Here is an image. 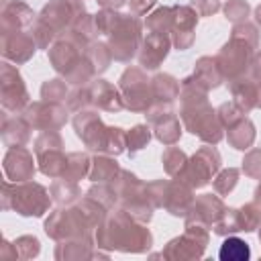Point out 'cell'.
I'll return each instance as SVG.
<instances>
[{
	"mask_svg": "<svg viewBox=\"0 0 261 261\" xmlns=\"http://www.w3.org/2000/svg\"><path fill=\"white\" fill-rule=\"evenodd\" d=\"M33 130H59L69 120V108L65 102H49V100H37L31 102L20 112Z\"/></svg>",
	"mask_w": 261,
	"mask_h": 261,
	"instance_id": "16",
	"label": "cell"
},
{
	"mask_svg": "<svg viewBox=\"0 0 261 261\" xmlns=\"http://www.w3.org/2000/svg\"><path fill=\"white\" fill-rule=\"evenodd\" d=\"M257 228H259V232H257V237H259V243H261V220H259V226H257Z\"/></svg>",
	"mask_w": 261,
	"mask_h": 261,
	"instance_id": "62",
	"label": "cell"
},
{
	"mask_svg": "<svg viewBox=\"0 0 261 261\" xmlns=\"http://www.w3.org/2000/svg\"><path fill=\"white\" fill-rule=\"evenodd\" d=\"M86 12L88 10H86L84 0H49L37 16L43 22H47L59 37Z\"/></svg>",
	"mask_w": 261,
	"mask_h": 261,
	"instance_id": "17",
	"label": "cell"
},
{
	"mask_svg": "<svg viewBox=\"0 0 261 261\" xmlns=\"http://www.w3.org/2000/svg\"><path fill=\"white\" fill-rule=\"evenodd\" d=\"M147 33H165L171 35V24H173V6H157L153 8L147 18L143 20Z\"/></svg>",
	"mask_w": 261,
	"mask_h": 261,
	"instance_id": "35",
	"label": "cell"
},
{
	"mask_svg": "<svg viewBox=\"0 0 261 261\" xmlns=\"http://www.w3.org/2000/svg\"><path fill=\"white\" fill-rule=\"evenodd\" d=\"M84 55L90 59V63L94 65V69H96L98 75L104 73V71L110 67V63L114 61L112 51H110V47H108L106 41H94V43H90V45L86 47Z\"/></svg>",
	"mask_w": 261,
	"mask_h": 261,
	"instance_id": "38",
	"label": "cell"
},
{
	"mask_svg": "<svg viewBox=\"0 0 261 261\" xmlns=\"http://www.w3.org/2000/svg\"><path fill=\"white\" fill-rule=\"evenodd\" d=\"M151 90L153 100L159 104H173L179 98V82L171 73H155L151 77Z\"/></svg>",
	"mask_w": 261,
	"mask_h": 261,
	"instance_id": "33",
	"label": "cell"
},
{
	"mask_svg": "<svg viewBox=\"0 0 261 261\" xmlns=\"http://www.w3.org/2000/svg\"><path fill=\"white\" fill-rule=\"evenodd\" d=\"M69 90H67V82L63 77H51L45 80L41 86V100H49V102H65Z\"/></svg>",
	"mask_w": 261,
	"mask_h": 261,
	"instance_id": "44",
	"label": "cell"
},
{
	"mask_svg": "<svg viewBox=\"0 0 261 261\" xmlns=\"http://www.w3.org/2000/svg\"><path fill=\"white\" fill-rule=\"evenodd\" d=\"M96 75H98V73H96L94 65L90 63V59H88L86 55H82L80 61L63 75V80H65L69 86H86V84H90Z\"/></svg>",
	"mask_w": 261,
	"mask_h": 261,
	"instance_id": "40",
	"label": "cell"
},
{
	"mask_svg": "<svg viewBox=\"0 0 261 261\" xmlns=\"http://www.w3.org/2000/svg\"><path fill=\"white\" fill-rule=\"evenodd\" d=\"M35 18H37V12L24 0H8L0 12V33L31 29Z\"/></svg>",
	"mask_w": 261,
	"mask_h": 261,
	"instance_id": "25",
	"label": "cell"
},
{
	"mask_svg": "<svg viewBox=\"0 0 261 261\" xmlns=\"http://www.w3.org/2000/svg\"><path fill=\"white\" fill-rule=\"evenodd\" d=\"M86 196H90V198L98 200V202H100V204H104L108 210H112V208H116V206H118V196H116V192H114L112 184H92V186L88 188Z\"/></svg>",
	"mask_w": 261,
	"mask_h": 261,
	"instance_id": "45",
	"label": "cell"
},
{
	"mask_svg": "<svg viewBox=\"0 0 261 261\" xmlns=\"http://www.w3.org/2000/svg\"><path fill=\"white\" fill-rule=\"evenodd\" d=\"M190 6H192V8L198 12V16H202V18L212 16V14H216V12L222 8L220 0H190Z\"/></svg>",
	"mask_w": 261,
	"mask_h": 261,
	"instance_id": "55",
	"label": "cell"
},
{
	"mask_svg": "<svg viewBox=\"0 0 261 261\" xmlns=\"http://www.w3.org/2000/svg\"><path fill=\"white\" fill-rule=\"evenodd\" d=\"M220 165H222V157H220L218 149L214 145H204L188 159V163H186L184 171L177 175V179H181L184 184H188L194 190H200L214 179V175L220 171Z\"/></svg>",
	"mask_w": 261,
	"mask_h": 261,
	"instance_id": "11",
	"label": "cell"
},
{
	"mask_svg": "<svg viewBox=\"0 0 261 261\" xmlns=\"http://www.w3.org/2000/svg\"><path fill=\"white\" fill-rule=\"evenodd\" d=\"M49 194H51L53 204H57V206H71L82 198V190H80L77 181H71L65 177L53 179V184L49 186Z\"/></svg>",
	"mask_w": 261,
	"mask_h": 261,
	"instance_id": "34",
	"label": "cell"
},
{
	"mask_svg": "<svg viewBox=\"0 0 261 261\" xmlns=\"http://www.w3.org/2000/svg\"><path fill=\"white\" fill-rule=\"evenodd\" d=\"M96 108H84L73 114L71 126L75 130V137L84 143V147L92 153H104L110 137V126L104 124V120L98 114Z\"/></svg>",
	"mask_w": 261,
	"mask_h": 261,
	"instance_id": "13",
	"label": "cell"
},
{
	"mask_svg": "<svg viewBox=\"0 0 261 261\" xmlns=\"http://www.w3.org/2000/svg\"><path fill=\"white\" fill-rule=\"evenodd\" d=\"M253 202L261 208V179H259V184H257L255 190H253Z\"/></svg>",
	"mask_w": 261,
	"mask_h": 261,
	"instance_id": "60",
	"label": "cell"
},
{
	"mask_svg": "<svg viewBox=\"0 0 261 261\" xmlns=\"http://www.w3.org/2000/svg\"><path fill=\"white\" fill-rule=\"evenodd\" d=\"M51 194L39 181H20L14 184L10 179L2 181L0 206L2 210H12L24 218H41L51 208Z\"/></svg>",
	"mask_w": 261,
	"mask_h": 261,
	"instance_id": "3",
	"label": "cell"
},
{
	"mask_svg": "<svg viewBox=\"0 0 261 261\" xmlns=\"http://www.w3.org/2000/svg\"><path fill=\"white\" fill-rule=\"evenodd\" d=\"M255 51L257 49L251 47L247 41H243L239 37H230L216 53V63L224 75V82H232V80L241 77L243 73H247Z\"/></svg>",
	"mask_w": 261,
	"mask_h": 261,
	"instance_id": "14",
	"label": "cell"
},
{
	"mask_svg": "<svg viewBox=\"0 0 261 261\" xmlns=\"http://www.w3.org/2000/svg\"><path fill=\"white\" fill-rule=\"evenodd\" d=\"M228 92L232 96V102L247 114L259 104V88L249 73H243L241 77L228 82Z\"/></svg>",
	"mask_w": 261,
	"mask_h": 261,
	"instance_id": "27",
	"label": "cell"
},
{
	"mask_svg": "<svg viewBox=\"0 0 261 261\" xmlns=\"http://www.w3.org/2000/svg\"><path fill=\"white\" fill-rule=\"evenodd\" d=\"M65 106L69 108V112H80L84 108H92L90 106V94H88V86H73V90L67 94L65 98Z\"/></svg>",
	"mask_w": 261,
	"mask_h": 261,
	"instance_id": "51",
	"label": "cell"
},
{
	"mask_svg": "<svg viewBox=\"0 0 261 261\" xmlns=\"http://www.w3.org/2000/svg\"><path fill=\"white\" fill-rule=\"evenodd\" d=\"M141 65H128L120 77H118V90L124 102V108L135 114H145L153 106V90H151V80L145 73Z\"/></svg>",
	"mask_w": 261,
	"mask_h": 261,
	"instance_id": "8",
	"label": "cell"
},
{
	"mask_svg": "<svg viewBox=\"0 0 261 261\" xmlns=\"http://www.w3.org/2000/svg\"><path fill=\"white\" fill-rule=\"evenodd\" d=\"M120 14H122V12H118V10H114V8H100V10L94 14V16H96V24H98L100 35L106 37V35L116 27Z\"/></svg>",
	"mask_w": 261,
	"mask_h": 261,
	"instance_id": "53",
	"label": "cell"
},
{
	"mask_svg": "<svg viewBox=\"0 0 261 261\" xmlns=\"http://www.w3.org/2000/svg\"><path fill=\"white\" fill-rule=\"evenodd\" d=\"M33 126L22 114H8L2 112V124H0V137L6 147H24L31 141Z\"/></svg>",
	"mask_w": 261,
	"mask_h": 261,
	"instance_id": "26",
	"label": "cell"
},
{
	"mask_svg": "<svg viewBox=\"0 0 261 261\" xmlns=\"http://www.w3.org/2000/svg\"><path fill=\"white\" fill-rule=\"evenodd\" d=\"M63 139L57 130H41L35 139V159L37 167L43 175L57 179L63 177L65 165H67V153L63 149Z\"/></svg>",
	"mask_w": 261,
	"mask_h": 261,
	"instance_id": "10",
	"label": "cell"
},
{
	"mask_svg": "<svg viewBox=\"0 0 261 261\" xmlns=\"http://www.w3.org/2000/svg\"><path fill=\"white\" fill-rule=\"evenodd\" d=\"M31 35H33V39H35V43H37L39 49H49L57 41V33L47 22H43L39 16L31 24Z\"/></svg>",
	"mask_w": 261,
	"mask_h": 261,
	"instance_id": "46",
	"label": "cell"
},
{
	"mask_svg": "<svg viewBox=\"0 0 261 261\" xmlns=\"http://www.w3.org/2000/svg\"><path fill=\"white\" fill-rule=\"evenodd\" d=\"M98 35H100V31H98V24H96V16L90 14V12H86L65 33H61L59 37H67L73 43H77L82 49H86L90 43L98 41Z\"/></svg>",
	"mask_w": 261,
	"mask_h": 261,
	"instance_id": "29",
	"label": "cell"
},
{
	"mask_svg": "<svg viewBox=\"0 0 261 261\" xmlns=\"http://www.w3.org/2000/svg\"><path fill=\"white\" fill-rule=\"evenodd\" d=\"M222 12H224L226 20L237 24V22L247 20V16L251 14V4L247 0H226L222 6Z\"/></svg>",
	"mask_w": 261,
	"mask_h": 261,
	"instance_id": "49",
	"label": "cell"
},
{
	"mask_svg": "<svg viewBox=\"0 0 261 261\" xmlns=\"http://www.w3.org/2000/svg\"><path fill=\"white\" fill-rule=\"evenodd\" d=\"M216 114H218V120L222 124V128L234 124L239 118H243L247 112H243L234 102H222L218 108H216Z\"/></svg>",
	"mask_w": 261,
	"mask_h": 261,
	"instance_id": "54",
	"label": "cell"
},
{
	"mask_svg": "<svg viewBox=\"0 0 261 261\" xmlns=\"http://www.w3.org/2000/svg\"><path fill=\"white\" fill-rule=\"evenodd\" d=\"M198 12L190 4L173 6V24H171V43L177 51H188L196 41Z\"/></svg>",
	"mask_w": 261,
	"mask_h": 261,
	"instance_id": "19",
	"label": "cell"
},
{
	"mask_svg": "<svg viewBox=\"0 0 261 261\" xmlns=\"http://www.w3.org/2000/svg\"><path fill=\"white\" fill-rule=\"evenodd\" d=\"M2 169L6 179L20 184L33 179L39 167H37V159H33V153L27 147H8L2 159Z\"/></svg>",
	"mask_w": 261,
	"mask_h": 261,
	"instance_id": "20",
	"label": "cell"
},
{
	"mask_svg": "<svg viewBox=\"0 0 261 261\" xmlns=\"http://www.w3.org/2000/svg\"><path fill=\"white\" fill-rule=\"evenodd\" d=\"M96 241L92 239H67L57 241L53 257L57 261H90L94 259Z\"/></svg>",
	"mask_w": 261,
	"mask_h": 261,
	"instance_id": "28",
	"label": "cell"
},
{
	"mask_svg": "<svg viewBox=\"0 0 261 261\" xmlns=\"http://www.w3.org/2000/svg\"><path fill=\"white\" fill-rule=\"evenodd\" d=\"M88 86V94H90V106L96 110H104V112H120L124 110V102L120 96L118 86L110 84L104 77H94Z\"/></svg>",
	"mask_w": 261,
	"mask_h": 261,
	"instance_id": "22",
	"label": "cell"
},
{
	"mask_svg": "<svg viewBox=\"0 0 261 261\" xmlns=\"http://www.w3.org/2000/svg\"><path fill=\"white\" fill-rule=\"evenodd\" d=\"M86 49H82L77 43H73L67 37H57V41L47 49V59L49 65L53 67L55 73H59L61 77L80 61V57L84 55Z\"/></svg>",
	"mask_w": 261,
	"mask_h": 261,
	"instance_id": "23",
	"label": "cell"
},
{
	"mask_svg": "<svg viewBox=\"0 0 261 261\" xmlns=\"http://www.w3.org/2000/svg\"><path fill=\"white\" fill-rule=\"evenodd\" d=\"M37 43L31 31H4L0 33V53L6 61L14 65H22L33 59L37 53Z\"/></svg>",
	"mask_w": 261,
	"mask_h": 261,
	"instance_id": "18",
	"label": "cell"
},
{
	"mask_svg": "<svg viewBox=\"0 0 261 261\" xmlns=\"http://www.w3.org/2000/svg\"><path fill=\"white\" fill-rule=\"evenodd\" d=\"M96 4L102 6V8H114V10H118L124 4H128V0H96Z\"/></svg>",
	"mask_w": 261,
	"mask_h": 261,
	"instance_id": "59",
	"label": "cell"
},
{
	"mask_svg": "<svg viewBox=\"0 0 261 261\" xmlns=\"http://www.w3.org/2000/svg\"><path fill=\"white\" fill-rule=\"evenodd\" d=\"M149 200L155 208H163L167 214L175 218H186L194 204V188L184 184L181 179H153L147 184Z\"/></svg>",
	"mask_w": 261,
	"mask_h": 261,
	"instance_id": "6",
	"label": "cell"
},
{
	"mask_svg": "<svg viewBox=\"0 0 261 261\" xmlns=\"http://www.w3.org/2000/svg\"><path fill=\"white\" fill-rule=\"evenodd\" d=\"M247 73L251 75V80H253V82L257 84V88H259V104H257V108H261V49L255 51V55H253V59H251V65H249Z\"/></svg>",
	"mask_w": 261,
	"mask_h": 261,
	"instance_id": "56",
	"label": "cell"
},
{
	"mask_svg": "<svg viewBox=\"0 0 261 261\" xmlns=\"http://www.w3.org/2000/svg\"><path fill=\"white\" fill-rule=\"evenodd\" d=\"M188 159L190 157L186 155V151L175 147V145H167L165 151L161 153V163H163V169H165V173L169 177H177L184 171Z\"/></svg>",
	"mask_w": 261,
	"mask_h": 261,
	"instance_id": "39",
	"label": "cell"
},
{
	"mask_svg": "<svg viewBox=\"0 0 261 261\" xmlns=\"http://www.w3.org/2000/svg\"><path fill=\"white\" fill-rule=\"evenodd\" d=\"M192 75L210 92V90H216L222 82H224V75L216 63V57H210V55H202L200 59H196L194 63V71Z\"/></svg>",
	"mask_w": 261,
	"mask_h": 261,
	"instance_id": "32",
	"label": "cell"
},
{
	"mask_svg": "<svg viewBox=\"0 0 261 261\" xmlns=\"http://www.w3.org/2000/svg\"><path fill=\"white\" fill-rule=\"evenodd\" d=\"M224 133H226L228 145H230L232 149H237V151H247V149H251L253 143H255V137H257V128H255L253 120H251L247 114H245L243 118H239L234 124L226 126Z\"/></svg>",
	"mask_w": 261,
	"mask_h": 261,
	"instance_id": "30",
	"label": "cell"
},
{
	"mask_svg": "<svg viewBox=\"0 0 261 261\" xmlns=\"http://www.w3.org/2000/svg\"><path fill=\"white\" fill-rule=\"evenodd\" d=\"M112 188L118 196V206L122 210H126L139 222H145V224L151 222L155 206L149 200L147 184L143 179H139V175H135L128 169H120V173L112 181Z\"/></svg>",
	"mask_w": 261,
	"mask_h": 261,
	"instance_id": "5",
	"label": "cell"
},
{
	"mask_svg": "<svg viewBox=\"0 0 261 261\" xmlns=\"http://www.w3.org/2000/svg\"><path fill=\"white\" fill-rule=\"evenodd\" d=\"M173 47L171 43V35H165V33H147L141 41V47H139V53H137V59H139V65L143 69H157L169 55V49Z\"/></svg>",
	"mask_w": 261,
	"mask_h": 261,
	"instance_id": "21",
	"label": "cell"
},
{
	"mask_svg": "<svg viewBox=\"0 0 261 261\" xmlns=\"http://www.w3.org/2000/svg\"><path fill=\"white\" fill-rule=\"evenodd\" d=\"M253 16H255V24H259V27H261V4H257V6H255Z\"/></svg>",
	"mask_w": 261,
	"mask_h": 261,
	"instance_id": "61",
	"label": "cell"
},
{
	"mask_svg": "<svg viewBox=\"0 0 261 261\" xmlns=\"http://www.w3.org/2000/svg\"><path fill=\"white\" fill-rule=\"evenodd\" d=\"M224 210H226V206H224L220 196L200 194V196L194 198V204H192L188 216L184 218V222H198V224H204V226L212 228L214 222L222 216Z\"/></svg>",
	"mask_w": 261,
	"mask_h": 261,
	"instance_id": "24",
	"label": "cell"
},
{
	"mask_svg": "<svg viewBox=\"0 0 261 261\" xmlns=\"http://www.w3.org/2000/svg\"><path fill=\"white\" fill-rule=\"evenodd\" d=\"M120 169L122 167L118 165V161H116L114 155L96 153V157H92L88 179L92 184H112L116 179V175L120 173Z\"/></svg>",
	"mask_w": 261,
	"mask_h": 261,
	"instance_id": "31",
	"label": "cell"
},
{
	"mask_svg": "<svg viewBox=\"0 0 261 261\" xmlns=\"http://www.w3.org/2000/svg\"><path fill=\"white\" fill-rule=\"evenodd\" d=\"M230 37H239V39L247 41L251 47L259 49V29H257V24H253V22H249V20H243V22L232 24Z\"/></svg>",
	"mask_w": 261,
	"mask_h": 261,
	"instance_id": "52",
	"label": "cell"
},
{
	"mask_svg": "<svg viewBox=\"0 0 261 261\" xmlns=\"http://www.w3.org/2000/svg\"><path fill=\"white\" fill-rule=\"evenodd\" d=\"M218 257L222 261H247L251 257V247L237 234H228L218 249Z\"/></svg>",
	"mask_w": 261,
	"mask_h": 261,
	"instance_id": "36",
	"label": "cell"
},
{
	"mask_svg": "<svg viewBox=\"0 0 261 261\" xmlns=\"http://www.w3.org/2000/svg\"><path fill=\"white\" fill-rule=\"evenodd\" d=\"M179 120L190 135L206 145H218L224 139L216 108L208 102V90L194 75L179 82Z\"/></svg>",
	"mask_w": 261,
	"mask_h": 261,
	"instance_id": "1",
	"label": "cell"
},
{
	"mask_svg": "<svg viewBox=\"0 0 261 261\" xmlns=\"http://www.w3.org/2000/svg\"><path fill=\"white\" fill-rule=\"evenodd\" d=\"M12 243H14V247H16L18 259L29 261V259L39 257V253H41V243H39V239H37L35 234H22V237L14 239Z\"/></svg>",
	"mask_w": 261,
	"mask_h": 261,
	"instance_id": "48",
	"label": "cell"
},
{
	"mask_svg": "<svg viewBox=\"0 0 261 261\" xmlns=\"http://www.w3.org/2000/svg\"><path fill=\"white\" fill-rule=\"evenodd\" d=\"M31 104V94L27 90L24 77L20 75L18 67L10 61L0 63V106L2 112L20 114Z\"/></svg>",
	"mask_w": 261,
	"mask_h": 261,
	"instance_id": "12",
	"label": "cell"
},
{
	"mask_svg": "<svg viewBox=\"0 0 261 261\" xmlns=\"http://www.w3.org/2000/svg\"><path fill=\"white\" fill-rule=\"evenodd\" d=\"M143 20L137 14H120L116 27L106 35V43L112 51L114 61L130 63L133 57H137L141 41H143Z\"/></svg>",
	"mask_w": 261,
	"mask_h": 261,
	"instance_id": "7",
	"label": "cell"
},
{
	"mask_svg": "<svg viewBox=\"0 0 261 261\" xmlns=\"http://www.w3.org/2000/svg\"><path fill=\"white\" fill-rule=\"evenodd\" d=\"M261 220V208L255 202L243 204L239 208V222H241V232H253L259 226Z\"/></svg>",
	"mask_w": 261,
	"mask_h": 261,
	"instance_id": "47",
	"label": "cell"
},
{
	"mask_svg": "<svg viewBox=\"0 0 261 261\" xmlns=\"http://www.w3.org/2000/svg\"><path fill=\"white\" fill-rule=\"evenodd\" d=\"M147 124L153 130V137L161 143V145H175L181 139L184 133V124L177 118V112L173 110V104H159L155 102L147 112Z\"/></svg>",
	"mask_w": 261,
	"mask_h": 261,
	"instance_id": "15",
	"label": "cell"
},
{
	"mask_svg": "<svg viewBox=\"0 0 261 261\" xmlns=\"http://www.w3.org/2000/svg\"><path fill=\"white\" fill-rule=\"evenodd\" d=\"M45 234L49 239L67 241V239H92L96 241V226L84 214L77 204L71 206H57L43 222Z\"/></svg>",
	"mask_w": 261,
	"mask_h": 261,
	"instance_id": "4",
	"label": "cell"
},
{
	"mask_svg": "<svg viewBox=\"0 0 261 261\" xmlns=\"http://www.w3.org/2000/svg\"><path fill=\"white\" fill-rule=\"evenodd\" d=\"M210 243L208 226L198 222H184V232L175 239H171L163 251L161 257L167 261H194L202 259L204 251Z\"/></svg>",
	"mask_w": 261,
	"mask_h": 261,
	"instance_id": "9",
	"label": "cell"
},
{
	"mask_svg": "<svg viewBox=\"0 0 261 261\" xmlns=\"http://www.w3.org/2000/svg\"><path fill=\"white\" fill-rule=\"evenodd\" d=\"M155 4H157V0H128V10H130V14L143 16V14H149L155 8Z\"/></svg>",
	"mask_w": 261,
	"mask_h": 261,
	"instance_id": "57",
	"label": "cell"
},
{
	"mask_svg": "<svg viewBox=\"0 0 261 261\" xmlns=\"http://www.w3.org/2000/svg\"><path fill=\"white\" fill-rule=\"evenodd\" d=\"M0 257L2 259H18V253H16L14 243H10L8 239H4L2 241V249H0Z\"/></svg>",
	"mask_w": 261,
	"mask_h": 261,
	"instance_id": "58",
	"label": "cell"
},
{
	"mask_svg": "<svg viewBox=\"0 0 261 261\" xmlns=\"http://www.w3.org/2000/svg\"><path fill=\"white\" fill-rule=\"evenodd\" d=\"M96 247L104 251L139 255L147 253L153 247V232L147 228L145 222H139L126 210L116 206L96 228Z\"/></svg>",
	"mask_w": 261,
	"mask_h": 261,
	"instance_id": "2",
	"label": "cell"
},
{
	"mask_svg": "<svg viewBox=\"0 0 261 261\" xmlns=\"http://www.w3.org/2000/svg\"><path fill=\"white\" fill-rule=\"evenodd\" d=\"M239 177H241V169H237V167L220 169V171L214 175V179H212V188H214V192H216L218 196H228V194L237 188Z\"/></svg>",
	"mask_w": 261,
	"mask_h": 261,
	"instance_id": "42",
	"label": "cell"
},
{
	"mask_svg": "<svg viewBox=\"0 0 261 261\" xmlns=\"http://www.w3.org/2000/svg\"><path fill=\"white\" fill-rule=\"evenodd\" d=\"M90 165H92V157L86 151H71L67 153V165H65L63 177L71 181L86 179L90 173Z\"/></svg>",
	"mask_w": 261,
	"mask_h": 261,
	"instance_id": "37",
	"label": "cell"
},
{
	"mask_svg": "<svg viewBox=\"0 0 261 261\" xmlns=\"http://www.w3.org/2000/svg\"><path fill=\"white\" fill-rule=\"evenodd\" d=\"M212 232L218 237H228L241 232V222H239V208H226L222 216L214 222Z\"/></svg>",
	"mask_w": 261,
	"mask_h": 261,
	"instance_id": "43",
	"label": "cell"
},
{
	"mask_svg": "<svg viewBox=\"0 0 261 261\" xmlns=\"http://www.w3.org/2000/svg\"><path fill=\"white\" fill-rule=\"evenodd\" d=\"M241 171L251 179H261V149L253 147L245 153L241 161Z\"/></svg>",
	"mask_w": 261,
	"mask_h": 261,
	"instance_id": "50",
	"label": "cell"
},
{
	"mask_svg": "<svg viewBox=\"0 0 261 261\" xmlns=\"http://www.w3.org/2000/svg\"><path fill=\"white\" fill-rule=\"evenodd\" d=\"M151 137H153V130H151L149 124H135V126H130L126 130V153H128V157H133L139 151H143L149 145Z\"/></svg>",
	"mask_w": 261,
	"mask_h": 261,
	"instance_id": "41",
	"label": "cell"
}]
</instances>
